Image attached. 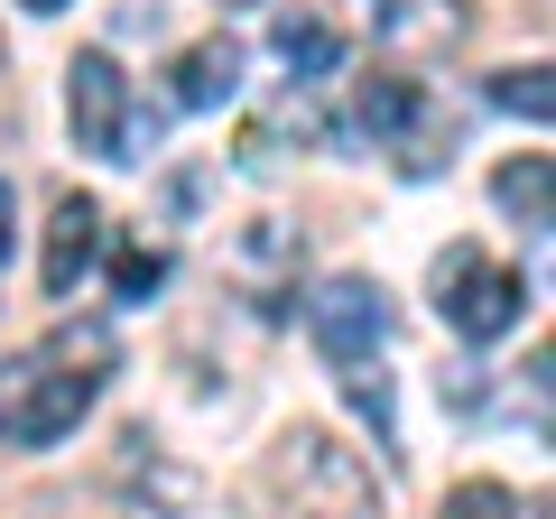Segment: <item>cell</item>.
I'll use <instances>...</instances> for the list:
<instances>
[{
    "label": "cell",
    "instance_id": "obj_16",
    "mask_svg": "<svg viewBox=\"0 0 556 519\" xmlns=\"http://www.w3.org/2000/svg\"><path fill=\"white\" fill-rule=\"evenodd\" d=\"M343 390H353V408L371 418V436L390 445V380H380V371H343Z\"/></svg>",
    "mask_w": 556,
    "mask_h": 519
},
{
    "label": "cell",
    "instance_id": "obj_1",
    "mask_svg": "<svg viewBox=\"0 0 556 519\" xmlns=\"http://www.w3.org/2000/svg\"><path fill=\"white\" fill-rule=\"evenodd\" d=\"M102 380L65 371L56 353H20V362H0V445H56L75 436V418L93 408Z\"/></svg>",
    "mask_w": 556,
    "mask_h": 519
},
{
    "label": "cell",
    "instance_id": "obj_3",
    "mask_svg": "<svg viewBox=\"0 0 556 519\" xmlns=\"http://www.w3.org/2000/svg\"><path fill=\"white\" fill-rule=\"evenodd\" d=\"M288 492H306L316 501V519H380V492H371V473H353V455H343L334 436H316V427H298L288 436Z\"/></svg>",
    "mask_w": 556,
    "mask_h": 519
},
{
    "label": "cell",
    "instance_id": "obj_12",
    "mask_svg": "<svg viewBox=\"0 0 556 519\" xmlns=\"http://www.w3.org/2000/svg\"><path fill=\"white\" fill-rule=\"evenodd\" d=\"M492 102H501V112H519V121H538V130H547V112H556V84H547V65H510V75L492 84Z\"/></svg>",
    "mask_w": 556,
    "mask_h": 519
},
{
    "label": "cell",
    "instance_id": "obj_8",
    "mask_svg": "<svg viewBox=\"0 0 556 519\" xmlns=\"http://www.w3.org/2000/svg\"><path fill=\"white\" fill-rule=\"evenodd\" d=\"M353 10L371 20V38H399V47H417V38H455V28H464L455 0H353Z\"/></svg>",
    "mask_w": 556,
    "mask_h": 519
},
{
    "label": "cell",
    "instance_id": "obj_2",
    "mask_svg": "<svg viewBox=\"0 0 556 519\" xmlns=\"http://www.w3.org/2000/svg\"><path fill=\"white\" fill-rule=\"evenodd\" d=\"M437 306L464 343H501L519 325V306H529V288H519V269H492L482 251H445L437 260Z\"/></svg>",
    "mask_w": 556,
    "mask_h": 519
},
{
    "label": "cell",
    "instance_id": "obj_13",
    "mask_svg": "<svg viewBox=\"0 0 556 519\" xmlns=\"http://www.w3.org/2000/svg\"><path fill=\"white\" fill-rule=\"evenodd\" d=\"M159 288H167V251H121L112 260V298L121 306H149Z\"/></svg>",
    "mask_w": 556,
    "mask_h": 519
},
{
    "label": "cell",
    "instance_id": "obj_5",
    "mask_svg": "<svg viewBox=\"0 0 556 519\" xmlns=\"http://www.w3.org/2000/svg\"><path fill=\"white\" fill-rule=\"evenodd\" d=\"M121 112H130V84H121V65L102 56V47H84V56L65 65V121H75V149L112 159V140H121Z\"/></svg>",
    "mask_w": 556,
    "mask_h": 519
},
{
    "label": "cell",
    "instance_id": "obj_6",
    "mask_svg": "<svg viewBox=\"0 0 556 519\" xmlns=\"http://www.w3.org/2000/svg\"><path fill=\"white\" fill-rule=\"evenodd\" d=\"M93 251H102V204L93 195H56V214H47V260H38L47 298H75V279L93 269Z\"/></svg>",
    "mask_w": 556,
    "mask_h": 519
},
{
    "label": "cell",
    "instance_id": "obj_9",
    "mask_svg": "<svg viewBox=\"0 0 556 519\" xmlns=\"http://www.w3.org/2000/svg\"><path fill=\"white\" fill-rule=\"evenodd\" d=\"M278 56L298 65V75H334L343 65V38L325 20H306V10H288V20H278Z\"/></svg>",
    "mask_w": 556,
    "mask_h": 519
},
{
    "label": "cell",
    "instance_id": "obj_17",
    "mask_svg": "<svg viewBox=\"0 0 556 519\" xmlns=\"http://www.w3.org/2000/svg\"><path fill=\"white\" fill-rule=\"evenodd\" d=\"M10 232H20V223H10V177H0V260H10Z\"/></svg>",
    "mask_w": 556,
    "mask_h": 519
},
{
    "label": "cell",
    "instance_id": "obj_10",
    "mask_svg": "<svg viewBox=\"0 0 556 519\" xmlns=\"http://www.w3.org/2000/svg\"><path fill=\"white\" fill-rule=\"evenodd\" d=\"M47 353L65 362V371H84V380H112V362H121V343H112V325H56V343H47Z\"/></svg>",
    "mask_w": 556,
    "mask_h": 519
},
{
    "label": "cell",
    "instance_id": "obj_18",
    "mask_svg": "<svg viewBox=\"0 0 556 519\" xmlns=\"http://www.w3.org/2000/svg\"><path fill=\"white\" fill-rule=\"evenodd\" d=\"M28 10H65V0H28Z\"/></svg>",
    "mask_w": 556,
    "mask_h": 519
},
{
    "label": "cell",
    "instance_id": "obj_19",
    "mask_svg": "<svg viewBox=\"0 0 556 519\" xmlns=\"http://www.w3.org/2000/svg\"><path fill=\"white\" fill-rule=\"evenodd\" d=\"M223 10H251V0H223Z\"/></svg>",
    "mask_w": 556,
    "mask_h": 519
},
{
    "label": "cell",
    "instance_id": "obj_7",
    "mask_svg": "<svg viewBox=\"0 0 556 519\" xmlns=\"http://www.w3.org/2000/svg\"><path fill=\"white\" fill-rule=\"evenodd\" d=\"M232 93H241V47L232 38H195L177 56V102L186 112H223Z\"/></svg>",
    "mask_w": 556,
    "mask_h": 519
},
{
    "label": "cell",
    "instance_id": "obj_15",
    "mask_svg": "<svg viewBox=\"0 0 556 519\" xmlns=\"http://www.w3.org/2000/svg\"><path fill=\"white\" fill-rule=\"evenodd\" d=\"M437 519H519V501H510V482H455Z\"/></svg>",
    "mask_w": 556,
    "mask_h": 519
},
{
    "label": "cell",
    "instance_id": "obj_4",
    "mask_svg": "<svg viewBox=\"0 0 556 519\" xmlns=\"http://www.w3.org/2000/svg\"><path fill=\"white\" fill-rule=\"evenodd\" d=\"M306 325H316V353L353 371V362H371L380 334H390V298H380L371 279H334V288L306 298Z\"/></svg>",
    "mask_w": 556,
    "mask_h": 519
},
{
    "label": "cell",
    "instance_id": "obj_14",
    "mask_svg": "<svg viewBox=\"0 0 556 519\" xmlns=\"http://www.w3.org/2000/svg\"><path fill=\"white\" fill-rule=\"evenodd\" d=\"M408 112H417V84H399V75L362 84V130H408Z\"/></svg>",
    "mask_w": 556,
    "mask_h": 519
},
{
    "label": "cell",
    "instance_id": "obj_11",
    "mask_svg": "<svg viewBox=\"0 0 556 519\" xmlns=\"http://www.w3.org/2000/svg\"><path fill=\"white\" fill-rule=\"evenodd\" d=\"M492 195L510 204L519 223H547V159H538V149H529V159H510V167L492 177Z\"/></svg>",
    "mask_w": 556,
    "mask_h": 519
}]
</instances>
